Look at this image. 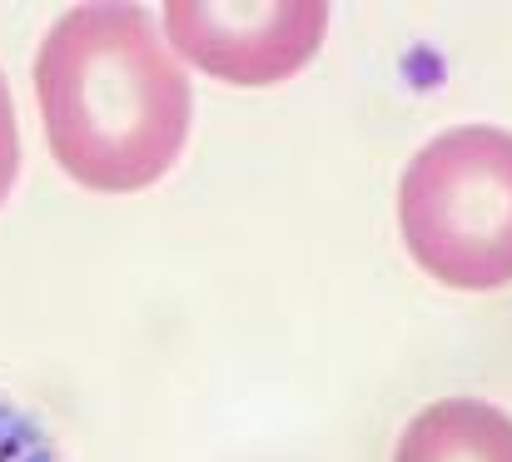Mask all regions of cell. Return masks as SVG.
I'll return each mask as SVG.
<instances>
[{"label": "cell", "instance_id": "obj_1", "mask_svg": "<svg viewBox=\"0 0 512 462\" xmlns=\"http://www.w3.org/2000/svg\"><path fill=\"white\" fill-rule=\"evenodd\" d=\"M35 100L55 164L95 194H140L189 140L194 100L179 55L140 5H75L35 55Z\"/></svg>", "mask_w": 512, "mask_h": 462}, {"label": "cell", "instance_id": "obj_2", "mask_svg": "<svg viewBox=\"0 0 512 462\" xmlns=\"http://www.w3.org/2000/svg\"><path fill=\"white\" fill-rule=\"evenodd\" d=\"M398 229L413 264L458 294L512 284V130L458 125L408 159Z\"/></svg>", "mask_w": 512, "mask_h": 462}, {"label": "cell", "instance_id": "obj_3", "mask_svg": "<svg viewBox=\"0 0 512 462\" xmlns=\"http://www.w3.org/2000/svg\"><path fill=\"white\" fill-rule=\"evenodd\" d=\"M165 35L174 55L224 85H279L294 80L329 35L324 0H264V5H214L170 0Z\"/></svg>", "mask_w": 512, "mask_h": 462}, {"label": "cell", "instance_id": "obj_4", "mask_svg": "<svg viewBox=\"0 0 512 462\" xmlns=\"http://www.w3.org/2000/svg\"><path fill=\"white\" fill-rule=\"evenodd\" d=\"M393 462H512V413L483 398H443L408 418Z\"/></svg>", "mask_w": 512, "mask_h": 462}, {"label": "cell", "instance_id": "obj_5", "mask_svg": "<svg viewBox=\"0 0 512 462\" xmlns=\"http://www.w3.org/2000/svg\"><path fill=\"white\" fill-rule=\"evenodd\" d=\"M0 462H60L50 433L10 398H0Z\"/></svg>", "mask_w": 512, "mask_h": 462}, {"label": "cell", "instance_id": "obj_6", "mask_svg": "<svg viewBox=\"0 0 512 462\" xmlns=\"http://www.w3.org/2000/svg\"><path fill=\"white\" fill-rule=\"evenodd\" d=\"M20 174V135H15V100H10V85L0 75V204L10 199V184Z\"/></svg>", "mask_w": 512, "mask_h": 462}]
</instances>
